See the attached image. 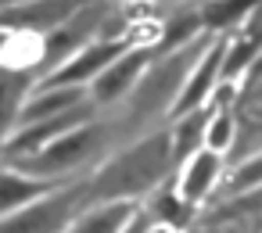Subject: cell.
<instances>
[{"instance_id": "6da1fadb", "label": "cell", "mask_w": 262, "mask_h": 233, "mask_svg": "<svg viewBox=\"0 0 262 233\" xmlns=\"http://www.w3.org/2000/svg\"><path fill=\"white\" fill-rule=\"evenodd\" d=\"M172 172V140L169 129H158L126 151L112 154L94 176H86V204L104 201H137L140 194H151L158 183H165Z\"/></svg>"}, {"instance_id": "7a4b0ae2", "label": "cell", "mask_w": 262, "mask_h": 233, "mask_svg": "<svg viewBox=\"0 0 262 233\" xmlns=\"http://www.w3.org/2000/svg\"><path fill=\"white\" fill-rule=\"evenodd\" d=\"M112 140V126L101 122V119H90L76 129H69L65 136H58L54 144H47L43 151L22 158V161H4V165H15L18 172L26 176H36V179H54V183H69L72 172H79L86 161H94Z\"/></svg>"}, {"instance_id": "3957f363", "label": "cell", "mask_w": 262, "mask_h": 233, "mask_svg": "<svg viewBox=\"0 0 262 233\" xmlns=\"http://www.w3.org/2000/svg\"><path fill=\"white\" fill-rule=\"evenodd\" d=\"M83 208H90L86 204V183L69 179V183L54 187L51 194L4 215L0 219V233H61Z\"/></svg>"}, {"instance_id": "277c9868", "label": "cell", "mask_w": 262, "mask_h": 233, "mask_svg": "<svg viewBox=\"0 0 262 233\" xmlns=\"http://www.w3.org/2000/svg\"><path fill=\"white\" fill-rule=\"evenodd\" d=\"M155 61V40H137V43H126L122 47V54L86 86V94H90V101H94V108H108V104H122L133 90H137V83H140V76L147 72V65Z\"/></svg>"}, {"instance_id": "5b68a950", "label": "cell", "mask_w": 262, "mask_h": 233, "mask_svg": "<svg viewBox=\"0 0 262 233\" xmlns=\"http://www.w3.org/2000/svg\"><path fill=\"white\" fill-rule=\"evenodd\" d=\"M219 83H223V36H208V43L194 58V65H190V72H187V79H183V86H180V94H176V101H172L165 119L176 122L183 115L201 111L215 97Z\"/></svg>"}, {"instance_id": "8992f818", "label": "cell", "mask_w": 262, "mask_h": 233, "mask_svg": "<svg viewBox=\"0 0 262 233\" xmlns=\"http://www.w3.org/2000/svg\"><path fill=\"white\" fill-rule=\"evenodd\" d=\"M129 40H108V36H97L94 43H86L83 51H76L69 61H61L51 76H43V79H36V83H47V86H90L119 54H122V47H126ZM137 43V40H133Z\"/></svg>"}, {"instance_id": "52a82bcc", "label": "cell", "mask_w": 262, "mask_h": 233, "mask_svg": "<svg viewBox=\"0 0 262 233\" xmlns=\"http://www.w3.org/2000/svg\"><path fill=\"white\" fill-rule=\"evenodd\" d=\"M86 0H26L0 15V29L8 33H26V36H47L58 29L65 18H72Z\"/></svg>"}, {"instance_id": "ba28073f", "label": "cell", "mask_w": 262, "mask_h": 233, "mask_svg": "<svg viewBox=\"0 0 262 233\" xmlns=\"http://www.w3.org/2000/svg\"><path fill=\"white\" fill-rule=\"evenodd\" d=\"M219 172H223V154H212V151L198 147V151H190V154L176 165L172 187H176V194H180L190 208H198V204L212 194V187L219 183Z\"/></svg>"}, {"instance_id": "9c48e42d", "label": "cell", "mask_w": 262, "mask_h": 233, "mask_svg": "<svg viewBox=\"0 0 262 233\" xmlns=\"http://www.w3.org/2000/svg\"><path fill=\"white\" fill-rule=\"evenodd\" d=\"M262 54V11L223 36V83H233Z\"/></svg>"}, {"instance_id": "30bf717a", "label": "cell", "mask_w": 262, "mask_h": 233, "mask_svg": "<svg viewBox=\"0 0 262 233\" xmlns=\"http://www.w3.org/2000/svg\"><path fill=\"white\" fill-rule=\"evenodd\" d=\"M258 11H262V0H201L198 4V18L208 36H226Z\"/></svg>"}, {"instance_id": "8fae6325", "label": "cell", "mask_w": 262, "mask_h": 233, "mask_svg": "<svg viewBox=\"0 0 262 233\" xmlns=\"http://www.w3.org/2000/svg\"><path fill=\"white\" fill-rule=\"evenodd\" d=\"M33 72L26 68H8V65H0V147H4V140L15 133L18 126V111L33 90Z\"/></svg>"}, {"instance_id": "7c38bea8", "label": "cell", "mask_w": 262, "mask_h": 233, "mask_svg": "<svg viewBox=\"0 0 262 233\" xmlns=\"http://www.w3.org/2000/svg\"><path fill=\"white\" fill-rule=\"evenodd\" d=\"M54 187H61V183L26 176V172H18L15 165H4V161H0V219L11 215V212L22 208V204H29V201H36V197H43V194H51Z\"/></svg>"}, {"instance_id": "4fadbf2b", "label": "cell", "mask_w": 262, "mask_h": 233, "mask_svg": "<svg viewBox=\"0 0 262 233\" xmlns=\"http://www.w3.org/2000/svg\"><path fill=\"white\" fill-rule=\"evenodd\" d=\"M144 212L151 215V222H155V226H165V229H172V233H183V229L190 226V219H194V208L176 194L172 179L158 183V187L147 194Z\"/></svg>"}, {"instance_id": "5bb4252c", "label": "cell", "mask_w": 262, "mask_h": 233, "mask_svg": "<svg viewBox=\"0 0 262 233\" xmlns=\"http://www.w3.org/2000/svg\"><path fill=\"white\" fill-rule=\"evenodd\" d=\"M137 204L140 201H104L97 208H83L61 233H119Z\"/></svg>"}, {"instance_id": "9a60e30c", "label": "cell", "mask_w": 262, "mask_h": 233, "mask_svg": "<svg viewBox=\"0 0 262 233\" xmlns=\"http://www.w3.org/2000/svg\"><path fill=\"white\" fill-rule=\"evenodd\" d=\"M237 136V119H233V104L230 101H208L205 104V129H201V147L212 154H226L233 147Z\"/></svg>"}, {"instance_id": "2e32d148", "label": "cell", "mask_w": 262, "mask_h": 233, "mask_svg": "<svg viewBox=\"0 0 262 233\" xmlns=\"http://www.w3.org/2000/svg\"><path fill=\"white\" fill-rule=\"evenodd\" d=\"M262 187V154H251V158H244L233 172H230V179H226V194H251V190H258Z\"/></svg>"}, {"instance_id": "e0dca14e", "label": "cell", "mask_w": 262, "mask_h": 233, "mask_svg": "<svg viewBox=\"0 0 262 233\" xmlns=\"http://www.w3.org/2000/svg\"><path fill=\"white\" fill-rule=\"evenodd\" d=\"M151 226H155V222H151V215L144 212V204H137V208L129 212V219L122 222V229H119V233H151Z\"/></svg>"}, {"instance_id": "ac0fdd59", "label": "cell", "mask_w": 262, "mask_h": 233, "mask_svg": "<svg viewBox=\"0 0 262 233\" xmlns=\"http://www.w3.org/2000/svg\"><path fill=\"white\" fill-rule=\"evenodd\" d=\"M18 4H26V0H0V15L11 11V8H18Z\"/></svg>"}, {"instance_id": "d6986e66", "label": "cell", "mask_w": 262, "mask_h": 233, "mask_svg": "<svg viewBox=\"0 0 262 233\" xmlns=\"http://www.w3.org/2000/svg\"><path fill=\"white\" fill-rule=\"evenodd\" d=\"M4 47H8V29H0V61H4Z\"/></svg>"}, {"instance_id": "ffe728a7", "label": "cell", "mask_w": 262, "mask_h": 233, "mask_svg": "<svg viewBox=\"0 0 262 233\" xmlns=\"http://www.w3.org/2000/svg\"><path fill=\"white\" fill-rule=\"evenodd\" d=\"M151 233H172V229H165V226H151Z\"/></svg>"}, {"instance_id": "44dd1931", "label": "cell", "mask_w": 262, "mask_h": 233, "mask_svg": "<svg viewBox=\"0 0 262 233\" xmlns=\"http://www.w3.org/2000/svg\"><path fill=\"white\" fill-rule=\"evenodd\" d=\"M198 4H201V0H198Z\"/></svg>"}]
</instances>
